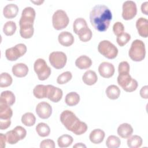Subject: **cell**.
<instances>
[{
    "mask_svg": "<svg viewBox=\"0 0 148 148\" xmlns=\"http://www.w3.org/2000/svg\"><path fill=\"white\" fill-rule=\"evenodd\" d=\"M112 14L110 10L105 5H97L90 13V20L92 27L97 31L103 32L108 29Z\"/></svg>",
    "mask_w": 148,
    "mask_h": 148,
    "instance_id": "6da1fadb",
    "label": "cell"
},
{
    "mask_svg": "<svg viewBox=\"0 0 148 148\" xmlns=\"http://www.w3.org/2000/svg\"><path fill=\"white\" fill-rule=\"evenodd\" d=\"M60 121L64 127L75 135H80L87 130V124L81 121L74 113L69 110L63 111L60 114Z\"/></svg>",
    "mask_w": 148,
    "mask_h": 148,
    "instance_id": "7a4b0ae2",
    "label": "cell"
},
{
    "mask_svg": "<svg viewBox=\"0 0 148 148\" xmlns=\"http://www.w3.org/2000/svg\"><path fill=\"white\" fill-rule=\"evenodd\" d=\"M35 15V11L31 7H26L22 11L19 25L20 34L23 38L29 39L33 36L34 32L33 25Z\"/></svg>",
    "mask_w": 148,
    "mask_h": 148,
    "instance_id": "3957f363",
    "label": "cell"
},
{
    "mask_svg": "<svg viewBox=\"0 0 148 148\" xmlns=\"http://www.w3.org/2000/svg\"><path fill=\"white\" fill-rule=\"evenodd\" d=\"M130 58L136 62L142 61L146 56L145 45L141 40L136 39L132 42L128 51Z\"/></svg>",
    "mask_w": 148,
    "mask_h": 148,
    "instance_id": "277c9868",
    "label": "cell"
},
{
    "mask_svg": "<svg viewBox=\"0 0 148 148\" xmlns=\"http://www.w3.org/2000/svg\"><path fill=\"white\" fill-rule=\"evenodd\" d=\"M118 84L125 91L132 92L136 90L138 82L131 77L129 73H119L117 77Z\"/></svg>",
    "mask_w": 148,
    "mask_h": 148,
    "instance_id": "5b68a950",
    "label": "cell"
},
{
    "mask_svg": "<svg viewBox=\"0 0 148 148\" xmlns=\"http://www.w3.org/2000/svg\"><path fill=\"white\" fill-rule=\"evenodd\" d=\"M98 50L108 59H114L118 54V49L116 46L107 40H102L99 43Z\"/></svg>",
    "mask_w": 148,
    "mask_h": 148,
    "instance_id": "8992f818",
    "label": "cell"
},
{
    "mask_svg": "<svg viewBox=\"0 0 148 148\" xmlns=\"http://www.w3.org/2000/svg\"><path fill=\"white\" fill-rule=\"evenodd\" d=\"M69 18L66 13L63 10H56L52 17L53 26L56 30H61L67 27Z\"/></svg>",
    "mask_w": 148,
    "mask_h": 148,
    "instance_id": "52a82bcc",
    "label": "cell"
},
{
    "mask_svg": "<svg viewBox=\"0 0 148 148\" xmlns=\"http://www.w3.org/2000/svg\"><path fill=\"white\" fill-rule=\"evenodd\" d=\"M34 69L40 80H46L50 76L51 72L50 68L47 66L45 60L42 58H38L35 61Z\"/></svg>",
    "mask_w": 148,
    "mask_h": 148,
    "instance_id": "ba28073f",
    "label": "cell"
},
{
    "mask_svg": "<svg viewBox=\"0 0 148 148\" xmlns=\"http://www.w3.org/2000/svg\"><path fill=\"white\" fill-rule=\"evenodd\" d=\"M27 52V47L23 43H18L14 47L8 48L5 51L6 58L10 61L17 60Z\"/></svg>",
    "mask_w": 148,
    "mask_h": 148,
    "instance_id": "9c48e42d",
    "label": "cell"
},
{
    "mask_svg": "<svg viewBox=\"0 0 148 148\" xmlns=\"http://www.w3.org/2000/svg\"><path fill=\"white\" fill-rule=\"evenodd\" d=\"M49 60L52 66L60 69L63 68L66 65L67 57L64 52L53 51L50 54Z\"/></svg>",
    "mask_w": 148,
    "mask_h": 148,
    "instance_id": "30bf717a",
    "label": "cell"
},
{
    "mask_svg": "<svg viewBox=\"0 0 148 148\" xmlns=\"http://www.w3.org/2000/svg\"><path fill=\"white\" fill-rule=\"evenodd\" d=\"M137 13L136 5L132 1H125L123 4L122 17L125 20L132 19Z\"/></svg>",
    "mask_w": 148,
    "mask_h": 148,
    "instance_id": "8fae6325",
    "label": "cell"
},
{
    "mask_svg": "<svg viewBox=\"0 0 148 148\" xmlns=\"http://www.w3.org/2000/svg\"><path fill=\"white\" fill-rule=\"evenodd\" d=\"M36 113L40 118L47 119L51 115L52 107L46 102H39L36 107Z\"/></svg>",
    "mask_w": 148,
    "mask_h": 148,
    "instance_id": "7c38bea8",
    "label": "cell"
},
{
    "mask_svg": "<svg viewBox=\"0 0 148 148\" xmlns=\"http://www.w3.org/2000/svg\"><path fill=\"white\" fill-rule=\"evenodd\" d=\"M114 65L108 62H103L98 66V72L100 75L104 78L111 77L114 73Z\"/></svg>",
    "mask_w": 148,
    "mask_h": 148,
    "instance_id": "4fadbf2b",
    "label": "cell"
},
{
    "mask_svg": "<svg viewBox=\"0 0 148 148\" xmlns=\"http://www.w3.org/2000/svg\"><path fill=\"white\" fill-rule=\"evenodd\" d=\"M47 97L51 101L53 102H59L62 97V91L61 89L53 85H47Z\"/></svg>",
    "mask_w": 148,
    "mask_h": 148,
    "instance_id": "5bb4252c",
    "label": "cell"
},
{
    "mask_svg": "<svg viewBox=\"0 0 148 148\" xmlns=\"http://www.w3.org/2000/svg\"><path fill=\"white\" fill-rule=\"evenodd\" d=\"M136 27L138 34L143 38L148 36V20L144 17L139 18L136 22Z\"/></svg>",
    "mask_w": 148,
    "mask_h": 148,
    "instance_id": "9a60e30c",
    "label": "cell"
},
{
    "mask_svg": "<svg viewBox=\"0 0 148 148\" xmlns=\"http://www.w3.org/2000/svg\"><path fill=\"white\" fill-rule=\"evenodd\" d=\"M58 40L59 43L62 46L68 47L73 43L74 37L71 32L68 31H63L58 35Z\"/></svg>",
    "mask_w": 148,
    "mask_h": 148,
    "instance_id": "2e32d148",
    "label": "cell"
},
{
    "mask_svg": "<svg viewBox=\"0 0 148 148\" xmlns=\"http://www.w3.org/2000/svg\"><path fill=\"white\" fill-rule=\"evenodd\" d=\"M13 74L17 77H23L28 72V66L23 63H17L14 65L12 69Z\"/></svg>",
    "mask_w": 148,
    "mask_h": 148,
    "instance_id": "e0dca14e",
    "label": "cell"
},
{
    "mask_svg": "<svg viewBox=\"0 0 148 148\" xmlns=\"http://www.w3.org/2000/svg\"><path fill=\"white\" fill-rule=\"evenodd\" d=\"M133 128L128 123H123L117 128V134L122 138L127 139L132 135Z\"/></svg>",
    "mask_w": 148,
    "mask_h": 148,
    "instance_id": "ac0fdd59",
    "label": "cell"
},
{
    "mask_svg": "<svg viewBox=\"0 0 148 148\" xmlns=\"http://www.w3.org/2000/svg\"><path fill=\"white\" fill-rule=\"evenodd\" d=\"M18 12V6L14 3H10L6 5L3 10V14L6 18H13L15 17Z\"/></svg>",
    "mask_w": 148,
    "mask_h": 148,
    "instance_id": "d6986e66",
    "label": "cell"
},
{
    "mask_svg": "<svg viewBox=\"0 0 148 148\" xmlns=\"http://www.w3.org/2000/svg\"><path fill=\"white\" fill-rule=\"evenodd\" d=\"M105 132L101 129H95L92 130L89 135L90 141L94 144L101 143L105 138Z\"/></svg>",
    "mask_w": 148,
    "mask_h": 148,
    "instance_id": "ffe728a7",
    "label": "cell"
},
{
    "mask_svg": "<svg viewBox=\"0 0 148 148\" xmlns=\"http://www.w3.org/2000/svg\"><path fill=\"white\" fill-rule=\"evenodd\" d=\"M75 65L80 69H86L91 66L92 61L88 56L83 55L76 60Z\"/></svg>",
    "mask_w": 148,
    "mask_h": 148,
    "instance_id": "44dd1931",
    "label": "cell"
},
{
    "mask_svg": "<svg viewBox=\"0 0 148 148\" xmlns=\"http://www.w3.org/2000/svg\"><path fill=\"white\" fill-rule=\"evenodd\" d=\"M16 101L15 95L11 91L6 90L2 91L0 95V102L9 106L13 105Z\"/></svg>",
    "mask_w": 148,
    "mask_h": 148,
    "instance_id": "7402d4cb",
    "label": "cell"
},
{
    "mask_svg": "<svg viewBox=\"0 0 148 148\" xmlns=\"http://www.w3.org/2000/svg\"><path fill=\"white\" fill-rule=\"evenodd\" d=\"M82 80L84 84L88 86H92L97 82L98 77L94 71L88 70L83 74Z\"/></svg>",
    "mask_w": 148,
    "mask_h": 148,
    "instance_id": "603a6c76",
    "label": "cell"
},
{
    "mask_svg": "<svg viewBox=\"0 0 148 148\" xmlns=\"http://www.w3.org/2000/svg\"><path fill=\"white\" fill-rule=\"evenodd\" d=\"M13 111L10 106L0 102V119L9 120L12 117Z\"/></svg>",
    "mask_w": 148,
    "mask_h": 148,
    "instance_id": "cb8c5ba5",
    "label": "cell"
},
{
    "mask_svg": "<svg viewBox=\"0 0 148 148\" xmlns=\"http://www.w3.org/2000/svg\"><path fill=\"white\" fill-rule=\"evenodd\" d=\"M47 85L38 84L33 90L34 95L38 99L47 98Z\"/></svg>",
    "mask_w": 148,
    "mask_h": 148,
    "instance_id": "d4e9b609",
    "label": "cell"
},
{
    "mask_svg": "<svg viewBox=\"0 0 148 148\" xmlns=\"http://www.w3.org/2000/svg\"><path fill=\"white\" fill-rule=\"evenodd\" d=\"M106 94L109 99H116L120 95V90L116 85H110L106 89Z\"/></svg>",
    "mask_w": 148,
    "mask_h": 148,
    "instance_id": "484cf974",
    "label": "cell"
},
{
    "mask_svg": "<svg viewBox=\"0 0 148 148\" xmlns=\"http://www.w3.org/2000/svg\"><path fill=\"white\" fill-rule=\"evenodd\" d=\"M80 101V96L76 92H71L66 94L65 98L66 104L69 106H73L78 104Z\"/></svg>",
    "mask_w": 148,
    "mask_h": 148,
    "instance_id": "4316f807",
    "label": "cell"
},
{
    "mask_svg": "<svg viewBox=\"0 0 148 148\" xmlns=\"http://www.w3.org/2000/svg\"><path fill=\"white\" fill-rule=\"evenodd\" d=\"M5 136L6 142L10 145L16 144L21 140L19 134L14 128L11 131H8L5 134Z\"/></svg>",
    "mask_w": 148,
    "mask_h": 148,
    "instance_id": "83f0119b",
    "label": "cell"
},
{
    "mask_svg": "<svg viewBox=\"0 0 148 148\" xmlns=\"http://www.w3.org/2000/svg\"><path fill=\"white\" fill-rule=\"evenodd\" d=\"M87 27H88V26L86 21L82 17L76 18L73 24V30L77 35H78L80 31Z\"/></svg>",
    "mask_w": 148,
    "mask_h": 148,
    "instance_id": "f1b7e54d",
    "label": "cell"
},
{
    "mask_svg": "<svg viewBox=\"0 0 148 148\" xmlns=\"http://www.w3.org/2000/svg\"><path fill=\"white\" fill-rule=\"evenodd\" d=\"M73 141V138L71 135L67 134H64L60 136L57 139L58 145L61 148L69 146L72 145Z\"/></svg>",
    "mask_w": 148,
    "mask_h": 148,
    "instance_id": "f546056e",
    "label": "cell"
},
{
    "mask_svg": "<svg viewBox=\"0 0 148 148\" xmlns=\"http://www.w3.org/2000/svg\"><path fill=\"white\" fill-rule=\"evenodd\" d=\"M36 131L41 137H46L49 135L50 128L49 126L45 123H40L36 126Z\"/></svg>",
    "mask_w": 148,
    "mask_h": 148,
    "instance_id": "4dcf8cb0",
    "label": "cell"
},
{
    "mask_svg": "<svg viewBox=\"0 0 148 148\" xmlns=\"http://www.w3.org/2000/svg\"><path fill=\"white\" fill-rule=\"evenodd\" d=\"M142 139L140 136L133 135L127 139V145L130 148H138L142 145Z\"/></svg>",
    "mask_w": 148,
    "mask_h": 148,
    "instance_id": "1f68e13d",
    "label": "cell"
},
{
    "mask_svg": "<svg viewBox=\"0 0 148 148\" xmlns=\"http://www.w3.org/2000/svg\"><path fill=\"white\" fill-rule=\"evenodd\" d=\"M21 122L25 126L31 127L35 124L36 122V117L33 113L27 112L22 116Z\"/></svg>",
    "mask_w": 148,
    "mask_h": 148,
    "instance_id": "d6a6232c",
    "label": "cell"
},
{
    "mask_svg": "<svg viewBox=\"0 0 148 148\" xmlns=\"http://www.w3.org/2000/svg\"><path fill=\"white\" fill-rule=\"evenodd\" d=\"M16 28V24L14 21H9L4 24L3 32L7 36H12L15 33Z\"/></svg>",
    "mask_w": 148,
    "mask_h": 148,
    "instance_id": "836d02e7",
    "label": "cell"
},
{
    "mask_svg": "<svg viewBox=\"0 0 148 148\" xmlns=\"http://www.w3.org/2000/svg\"><path fill=\"white\" fill-rule=\"evenodd\" d=\"M121 145L120 138L114 135H110L106 139V146L108 148H118Z\"/></svg>",
    "mask_w": 148,
    "mask_h": 148,
    "instance_id": "e575fe53",
    "label": "cell"
},
{
    "mask_svg": "<svg viewBox=\"0 0 148 148\" xmlns=\"http://www.w3.org/2000/svg\"><path fill=\"white\" fill-rule=\"evenodd\" d=\"M12 76L6 72H2L0 76V87H7L10 86L12 83Z\"/></svg>",
    "mask_w": 148,
    "mask_h": 148,
    "instance_id": "d590c367",
    "label": "cell"
},
{
    "mask_svg": "<svg viewBox=\"0 0 148 148\" xmlns=\"http://www.w3.org/2000/svg\"><path fill=\"white\" fill-rule=\"evenodd\" d=\"M77 35L81 41L83 42H86L89 41L91 39L92 34L91 30L88 27H87L83 29L82 31H80Z\"/></svg>",
    "mask_w": 148,
    "mask_h": 148,
    "instance_id": "8d00e7d4",
    "label": "cell"
},
{
    "mask_svg": "<svg viewBox=\"0 0 148 148\" xmlns=\"http://www.w3.org/2000/svg\"><path fill=\"white\" fill-rule=\"evenodd\" d=\"M72 77V73L69 71H66L60 75L57 79V82L59 84H64L69 82Z\"/></svg>",
    "mask_w": 148,
    "mask_h": 148,
    "instance_id": "74e56055",
    "label": "cell"
},
{
    "mask_svg": "<svg viewBox=\"0 0 148 148\" xmlns=\"http://www.w3.org/2000/svg\"><path fill=\"white\" fill-rule=\"evenodd\" d=\"M131 39V35L127 32H123L119 36H117L116 39V42L117 44L122 47L126 45Z\"/></svg>",
    "mask_w": 148,
    "mask_h": 148,
    "instance_id": "f35d334b",
    "label": "cell"
},
{
    "mask_svg": "<svg viewBox=\"0 0 148 148\" xmlns=\"http://www.w3.org/2000/svg\"><path fill=\"white\" fill-rule=\"evenodd\" d=\"M124 27L121 22H116L113 26V31L117 36L124 32Z\"/></svg>",
    "mask_w": 148,
    "mask_h": 148,
    "instance_id": "ab89813d",
    "label": "cell"
},
{
    "mask_svg": "<svg viewBox=\"0 0 148 148\" xmlns=\"http://www.w3.org/2000/svg\"><path fill=\"white\" fill-rule=\"evenodd\" d=\"M130 69V67L128 62L122 61L119 65V67H118L119 73H129Z\"/></svg>",
    "mask_w": 148,
    "mask_h": 148,
    "instance_id": "60d3db41",
    "label": "cell"
},
{
    "mask_svg": "<svg viewBox=\"0 0 148 148\" xmlns=\"http://www.w3.org/2000/svg\"><path fill=\"white\" fill-rule=\"evenodd\" d=\"M40 148H54L55 147V143L54 140L47 139H45L42 140L40 142Z\"/></svg>",
    "mask_w": 148,
    "mask_h": 148,
    "instance_id": "b9f144b4",
    "label": "cell"
},
{
    "mask_svg": "<svg viewBox=\"0 0 148 148\" xmlns=\"http://www.w3.org/2000/svg\"><path fill=\"white\" fill-rule=\"evenodd\" d=\"M14 129L17 131V132H18V134H19L20 138H21V140L23 139L25 136H26V135H27V131H26V130L23 128V127L21 126H16Z\"/></svg>",
    "mask_w": 148,
    "mask_h": 148,
    "instance_id": "7bdbcfd3",
    "label": "cell"
},
{
    "mask_svg": "<svg viewBox=\"0 0 148 148\" xmlns=\"http://www.w3.org/2000/svg\"><path fill=\"white\" fill-rule=\"evenodd\" d=\"M11 124L10 119L9 120H1L0 119V129L3 130L7 129Z\"/></svg>",
    "mask_w": 148,
    "mask_h": 148,
    "instance_id": "ee69618b",
    "label": "cell"
},
{
    "mask_svg": "<svg viewBox=\"0 0 148 148\" xmlns=\"http://www.w3.org/2000/svg\"><path fill=\"white\" fill-rule=\"evenodd\" d=\"M140 95L142 98L147 99L148 98V86H145L142 87L140 90Z\"/></svg>",
    "mask_w": 148,
    "mask_h": 148,
    "instance_id": "f6af8a7d",
    "label": "cell"
},
{
    "mask_svg": "<svg viewBox=\"0 0 148 148\" xmlns=\"http://www.w3.org/2000/svg\"><path fill=\"white\" fill-rule=\"evenodd\" d=\"M141 11L145 15L148 14V2H145L142 4Z\"/></svg>",
    "mask_w": 148,
    "mask_h": 148,
    "instance_id": "bcb514c9",
    "label": "cell"
},
{
    "mask_svg": "<svg viewBox=\"0 0 148 148\" xmlns=\"http://www.w3.org/2000/svg\"><path fill=\"white\" fill-rule=\"evenodd\" d=\"M6 136L5 135H3V134H0V143H1V148H4L6 146Z\"/></svg>",
    "mask_w": 148,
    "mask_h": 148,
    "instance_id": "7dc6e473",
    "label": "cell"
},
{
    "mask_svg": "<svg viewBox=\"0 0 148 148\" xmlns=\"http://www.w3.org/2000/svg\"><path fill=\"white\" fill-rule=\"evenodd\" d=\"M73 147H77V148H80V147H86V146L85 145H84L82 143H76L75 145H73Z\"/></svg>",
    "mask_w": 148,
    "mask_h": 148,
    "instance_id": "c3c4849f",
    "label": "cell"
},
{
    "mask_svg": "<svg viewBox=\"0 0 148 148\" xmlns=\"http://www.w3.org/2000/svg\"><path fill=\"white\" fill-rule=\"evenodd\" d=\"M44 1H31V2L37 5H40L41 3H42Z\"/></svg>",
    "mask_w": 148,
    "mask_h": 148,
    "instance_id": "681fc988",
    "label": "cell"
}]
</instances>
